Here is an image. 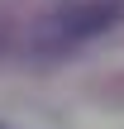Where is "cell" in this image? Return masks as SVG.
Segmentation results:
<instances>
[{
    "label": "cell",
    "instance_id": "6da1fadb",
    "mask_svg": "<svg viewBox=\"0 0 124 129\" xmlns=\"http://www.w3.org/2000/svg\"><path fill=\"white\" fill-rule=\"evenodd\" d=\"M119 19V5H96V10H72V19H62L57 29L62 34H96V29H110Z\"/></svg>",
    "mask_w": 124,
    "mask_h": 129
}]
</instances>
